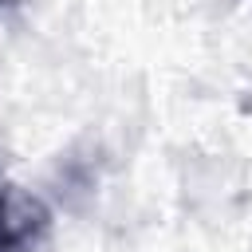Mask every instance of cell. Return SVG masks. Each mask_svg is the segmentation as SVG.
Returning <instances> with one entry per match:
<instances>
[{
  "label": "cell",
  "mask_w": 252,
  "mask_h": 252,
  "mask_svg": "<svg viewBox=\"0 0 252 252\" xmlns=\"http://www.w3.org/2000/svg\"><path fill=\"white\" fill-rule=\"evenodd\" d=\"M0 4H8V0H0Z\"/></svg>",
  "instance_id": "2"
},
{
  "label": "cell",
  "mask_w": 252,
  "mask_h": 252,
  "mask_svg": "<svg viewBox=\"0 0 252 252\" xmlns=\"http://www.w3.org/2000/svg\"><path fill=\"white\" fill-rule=\"evenodd\" d=\"M12 240H16V232H12V220H8V209H4V193H0V252H12Z\"/></svg>",
  "instance_id": "1"
}]
</instances>
